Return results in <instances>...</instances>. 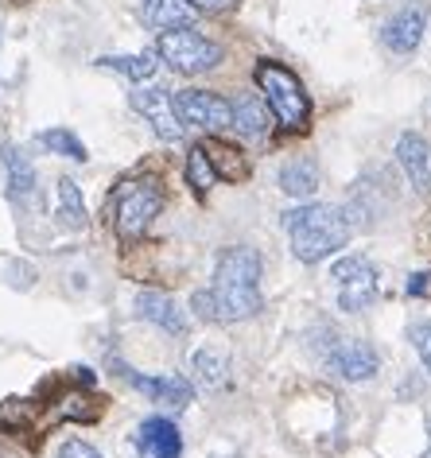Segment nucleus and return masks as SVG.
Listing matches in <instances>:
<instances>
[{"instance_id": "1", "label": "nucleus", "mask_w": 431, "mask_h": 458, "mask_svg": "<svg viewBox=\"0 0 431 458\" xmlns=\"http://www.w3.org/2000/svg\"><path fill=\"white\" fill-rule=\"evenodd\" d=\"M210 303L218 323H233V318H253L265 300H260V253L249 245H230L218 253V268H214V288Z\"/></svg>"}, {"instance_id": "2", "label": "nucleus", "mask_w": 431, "mask_h": 458, "mask_svg": "<svg viewBox=\"0 0 431 458\" xmlns=\"http://www.w3.org/2000/svg\"><path fill=\"white\" fill-rule=\"evenodd\" d=\"M283 229H288L292 237V253L303 265H319L338 249H346L350 233H354V225H350L346 210H338V206H323V202H308V206H296V210L283 214Z\"/></svg>"}, {"instance_id": "3", "label": "nucleus", "mask_w": 431, "mask_h": 458, "mask_svg": "<svg viewBox=\"0 0 431 458\" xmlns=\"http://www.w3.org/2000/svg\"><path fill=\"white\" fill-rule=\"evenodd\" d=\"M164 202H167V194L160 187V179L129 175L113 187L109 202H106V214H109L113 229H117L124 242H136V237H144V229L152 225V217L164 210Z\"/></svg>"}, {"instance_id": "4", "label": "nucleus", "mask_w": 431, "mask_h": 458, "mask_svg": "<svg viewBox=\"0 0 431 458\" xmlns=\"http://www.w3.org/2000/svg\"><path fill=\"white\" fill-rule=\"evenodd\" d=\"M253 78H257L260 98L268 101L272 117H276V124L283 132H303L308 129L311 101H308V89H303L296 71H288V66L276 63V59H260Z\"/></svg>"}, {"instance_id": "5", "label": "nucleus", "mask_w": 431, "mask_h": 458, "mask_svg": "<svg viewBox=\"0 0 431 458\" xmlns=\"http://www.w3.org/2000/svg\"><path fill=\"white\" fill-rule=\"evenodd\" d=\"M160 59L172 66L175 74H207L222 63V47L207 36H199L195 28H175V31H160V43H156Z\"/></svg>"}, {"instance_id": "6", "label": "nucleus", "mask_w": 431, "mask_h": 458, "mask_svg": "<svg viewBox=\"0 0 431 458\" xmlns=\"http://www.w3.org/2000/svg\"><path fill=\"white\" fill-rule=\"evenodd\" d=\"M331 280L338 284V307L342 311H366L377 300V268L366 257H342L331 268Z\"/></svg>"}, {"instance_id": "7", "label": "nucleus", "mask_w": 431, "mask_h": 458, "mask_svg": "<svg viewBox=\"0 0 431 458\" xmlns=\"http://www.w3.org/2000/svg\"><path fill=\"white\" fill-rule=\"evenodd\" d=\"M113 369H117V377L124 385H132L136 393H144L152 400V404H160V408H187L190 400H195V388H190V381H183V377H175V373H167V377H140L136 369H129L124 361H113Z\"/></svg>"}, {"instance_id": "8", "label": "nucleus", "mask_w": 431, "mask_h": 458, "mask_svg": "<svg viewBox=\"0 0 431 458\" xmlns=\"http://www.w3.org/2000/svg\"><path fill=\"white\" fill-rule=\"evenodd\" d=\"M132 109L152 124V132L160 136V140H183L187 124H183V117H179V109H175V94H172V89H160V86L136 89V94H132Z\"/></svg>"}, {"instance_id": "9", "label": "nucleus", "mask_w": 431, "mask_h": 458, "mask_svg": "<svg viewBox=\"0 0 431 458\" xmlns=\"http://www.w3.org/2000/svg\"><path fill=\"white\" fill-rule=\"evenodd\" d=\"M175 109L183 124H195L207 136L230 129V101L222 94H210V89H183V94H175Z\"/></svg>"}, {"instance_id": "10", "label": "nucleus", "mask_w": 431, "mask_h": 458, "mask_svg": "<svg viewBox=\"0 0 431 458\" xmlns=\"http://www.w3.org/2000/svg\"><path fill=\"white\" fill-rule=\"evenodd\" d=\"M326 361L334 365V373L342 377V381H369V377H377V350L369 346V342H358V338H346V342H334L331 353H326Z\"/></svg>"}, {"instance_id": "11", "label": "nucleus", "mask_w": 431, "mask_h": 458, "mask_svg": "<svg viewBox=\"0 0 431 458\" xmlns=\"http://www.w3.org/2000/svg\"><path fill=\"white\" fill-rule=\"evenodd\" d=\"M136 315L156 323L164 335H172V338H187V330H190L187 315L179 311V303L172 300V295L156 292V288H144L140 295H136Z\"/></svg>"}, {"instance_id": "12", "label": "nucleus", "mask_w": 431, "mask_h": 458, "mask_svg": "<svg viewBox=\"0 0 431 458\" xmlns=\"http://www.w3.org/2000/svg\"><path fill=\"white\" fill-rule=\"evenodd\" d=\"M424 28H427V8L412 4V8L396 13L389 24H385L381 39H385V47H389L393 55H412L419 47V39H424Z\"/></svg>"}, {"instance_id": "13", "label": "nucleus", "mask_w": 431, "mask_h": 458, "mask_svg": "<svg viewBox=\"0 0 431 458\" xmlns=\"http://www.w3.org/2000/svg\"><path fill=\"white\" fill-rule=\"evenodd\" d=\"M136 443H140L144 458H179L183 454V435L172 420L164 416H152L140 423V431H136Z\"/></svg>"}, {"instance_id": "14", "label": "nucleus", "mask_w": 431, "mask_h": 458, "mask_svg": "<svg viewBox=\"0 0 431 458\" xmlns=\"http://www.w3.org/2000/svg\"><path fill=\"white\" fill-rule=\"evenodd\" d=\"M396 159H401V167L408 171V179H412V187L419 194L431 191V148L424 136L404 132L401 140H396Z\"/></svg>"}, {"instance_id": "15", "label": "nucleus", "mask_w": 431, "mask_h": 458, "mask_svg": "<svg viewBox=\"0 0 431 458\" xmlns=\"http://www.w3.org/2000/svg\"><path fill=\"white\" fill-rule=\"evenodd\" d=\"M0 164H4V179H8V199L28 202L36 194V167H31V159L16 144H0Z\"/></svg>"}, {"instance_id": "16", "label": "nucleus", "mask_w": 431, "mask_h": 458, "mask_svg": "<svg viewBox=\"0 0 431 458\" xmlns=\"http://www.w3.org/2000/svg\"><path fill=\"white\" fill-rule=\"evenodd\" d=\"M140 16L156 31H175V28H190V20L199 13L187 0H140Z\"/></svg>"}, {"instance_id": "17", "label": "nucleus", "mask_w": 431, "mask_h": 458, "mask_svg": "<svg viewBox=\"0 0 431 458\" xmlns=\"http://www.w3.org/2000/svg\"><path fill=\"white\" fill-rule=\"evenodd\" d=\"M230 129L249 136V140H265L268 136V113H265V106H260L257 94H245V98L230 101Z\"/></svg>"}, {"instance_id": "18", "label": "nucleus", "mask_w": 431, "mask_h": 458, "mask_svg": "<svg viewBox=\"0 0 431 458\" xmlns=\"http://www.w3.org/2000/svg\"><path fill=\"white\" fill-rule=\"evenodd\" d=\"M202 152H207V159H210V167H214V175L218 179H225V182L249 179V164H245V156L237 152L233 144L218 140V136H207V140H202Z\"/></svg>"}, {"instance_id": "19", "label": "nucleus", "mask_w": 431, "mask_h": 458, "mask_svg": "<svg viewBox=\"0 0 431 458\" xmlns=\"http://www.w3.org/2000/svg\"><path fill=\"white\" fill-rule=\"evenodd\" d=\"M280 191L292 194V199H311L319 191V164L308 156H296L280 167Z\"/></svg>"}, {"instance_id": "20", "label": "nucleus", "mask_w": 431, "mask_h": 458, "mask_svg": "<svg viewBox=\"0 0 431 458\" xmlns=\"http://www.w3.org/2000/svg\"><path fill=\"white\" fill-rule=\"evenodd\" d=\"M101 71H113V74H124L132 78V82H148L156 74V55L144 51V55H106V59H97Z\"/></svg>"}, {"instance_id": "21", "label": "nucleus", "mask_w": 431, "mask_h": 458, "mask_svg": "<svg viewBox=\"0 0 431 458\" xmlns=\"http://www.w3.org/2000/svg\"><path fill=\"white\" fill-rule=\"evenodd\" d=\"M59 222L66 229H86V202L71 175L59 179Z\"/></svg>"}, {"instance_id": "22", "label": "nucleus", "mask_w": 431, "mask_h": 458, "mask_svg": "<svg viewBox=\"0 0 431 458\" xmlns=\"http://www.w3.org/2000/svg\"><path fill=\"white\" fill-rule=\"evenodd\" d=\"M36 140L47 148L51 156H66V159H74V164H86V144L78 140L71 129H43Z\"/></svg>"}, {"instance_id": "23", "label": "nucleus", "mask_w": 431, "mask_h": 458, "mask_svg": "<svg viewBox=\"0 0 431 458\" xmlns=\"http://www.w3.org/2000/svg\"><path fill=\"white\" fill-rule=\"evenodd\" d=\"M214 179H218V175H214L207 152H202V144H195L187 152V182H190V191H195L199 199H207L210 187H214Z\"/></svg>"}, {"instance_id": "24", "label": "nucleus", "mask_w": 431, "mask_h": 458, "mask_svg": "<svg viewBox=\"0 0 431 458\" xmlns=\"http://www.w3.org/2000/svg\"><path fill=\"white\" fill-rule=\"evenodd\" d=\"M195 373L202 377L207 388H218V385H225L230 361H225V353H218V350H199L195 353Z\"/></svg>"}, {"instance_id": "25", "label": "nucleus", "mask_w": 431, "mask_h": 458, "mask_svg": "<svg viewBox=\"0 0 431 458\" xmlns=\"http://www.w3.org/2000/svg\"><path fill=\"white\" fill-rule=\"evenodd\" d=\"M412 342H416V353H419V361H424V369L431 373V318L412 327Z\"/></svg>"}, {"instance_id": "26", "label": "nucleus", "mask_w": 431, "mask_h": 458, "mask_svg": "<svg viewBox=\"0 0 431 458\" xmlns=\"http://www.w3.org/2000/svg\"><path fill=\"white\" fill-rule=\"evenodd\" d=\"M59 458H101V454H97V446H89L86 439H71V443H63Z\"/></svg>"}, {"instance_id": "27", "label": "nucleus", "mask_w": 431, "mask_h": 458, "mask_svg": "<svg viewBox=\"0 0 431 458\" xmlns=\"http://www.w3.org/2000/svg\"><path fill=\"white\" fill-rule=\"evenodd\" d=\"M408 295H412V300H431V272H416V276L408 280Z\"/></svg>"}, {"instance_id": "28", "label": "nucleus", "mask_w": 431, "mask_h": 458, "mask_svg": "<svg viewBox=\"0 0 431 458\" xmlns=\"http://www.w3.org/2000/svg\"><path fill=\"white\" fill-rule=\"evenodd\" d=\"M195 13H230V8H237V0H187Z\"/></svg>"}, {"instance_id": "29", "label": "nucleus", "mask_w": 431, "mask_h": 458, "mask_svg": "<svg viewBox=\"0 0 431 458\" xmlns=\"http://www.w3.org/2000/svg\"><path fill=\"white\" fill-rule=\"evenodd\" d=\"M424 458H431V443H427V451H424Z\"/></svg>"}, {"instance_id": "30", "label": "nucleus", "mask_w": 431, "mask_h": 458, "mask_svg": "<svg viewBox=\"0 0 431 458\" xmlns=\"http://www.w3.org/2000/svg\"><path fill=\"white\" fill-rule=\"evenodd\" d=\"M13 4H28V0H13Z\"/></svg>"}]
</instances>
